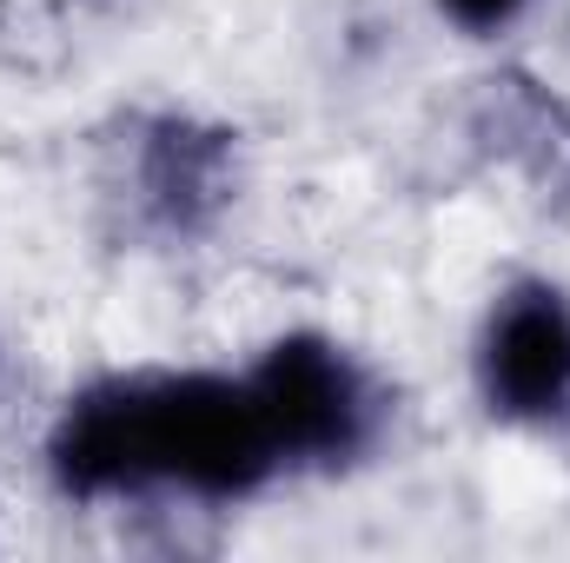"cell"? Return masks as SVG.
Segmentation results:
<instances>
[{
  "instance_id": "cell-1",
  "label": "cell",
  "mask_w": 570,
  "mask_h": 563,
  "mask_svg": "<svg viewBox=\"0 0 570 563\" xmlns=\"http://www.w3.org/2000/svg\"><path fill=\"white\" fill-rule=\"evenodd\" d=\"M40 464L73 504H253L285 477L246 372L134 365L60 398Z\"/></svg>"
},
{
  "instance_id": "cell-2",
  "label": "cell",
  "mask_w": 570,
  "mask_h": 563,
  "mask_svg": "<svg viewBox=\"0 0 570 563\" xmlns=\"http://www.w3.org/2000/svg\"><path fill=\"white\" fill-rule=\"evenodd\" d=\"M246 385L259 398L285 477L358 471L365 457H379L392 431V385L379 378V365L318 325H292L266 338L259 358L246 365Z\"/></svg>"
},
{
  "instance_id": "cell-3",
  "label": "cell",
  "mask_w": 570,
  "mask_h": 563,
  "mask_svg": "<svg viewBox=\"0 0 570 563\" xmlns=\"http://www.w3.org/2000/svg\"><path fill=\"white\" fill-rule=\"evenodd\" d=\"M471 392L491 424L558 437L570 431V285L511 273L471 332Z\"/></svg>"
},
{
  "instance_id": "cell-4",
  "label": "cell",
  "mask_w": 570,
  "mask_h": 563,
  "mask_svg": "<svg viewBox=\"0 0 570 563\" xmlns=\"http://www.w3.org/2000/svg\"><path fill=\"white\" fill-rule=\"evenodd\" d=\"M233 134L199 127L186 113H153L134 120V134L120 146V199L134 213V226L159 239H193L219 219V206L233 199Z\"/></svg>"
},
{
  "instance_id": "cell-5",
  "label": "cell",
  "mask_w": 570,
  "mask_h": 563,
  "mask_svg": "<svg viewBox=\"0 0 570 563\" xmlns=\"http://www.w3.org/2000/svg\"><path fill=\"white\" fill-rule=\"evenodd\" d=\"M431 13L464 40H504L538 13V0H431Z\"/></svg>"
}]
</instances>
